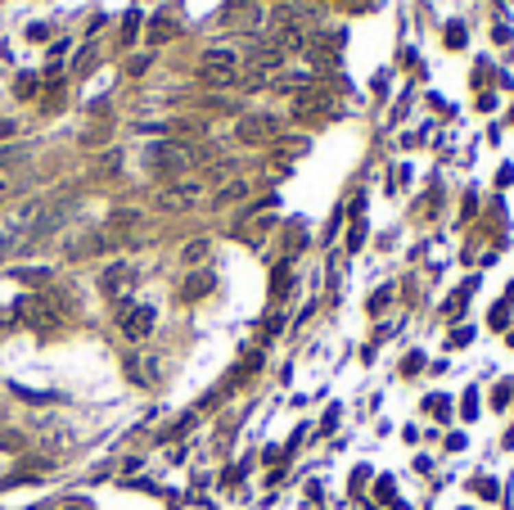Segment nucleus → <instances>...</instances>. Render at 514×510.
<instances>
[{
  "instance_id": "c85d7f7f",
  "label": "nucleus",
  "mask_w": 514,
  "mask_h": 510,
  "mask_svg": "<svg viewBox=\"0 0 514 510\" xmlns=\"http://www.w3.org/2000/svg\"><path fill=\"white\" fill-rule=\"evenodd\" d=\"M145 68H149V55H140V59H131V64H127V73H131V77H140V73H145Z\"/></svg>"
},
{
  "instance_id": "423d86ee",
  "label": "nucleus",
  "mask_w": 514,
  "mask_h": 510,
  "mask_svg": "<svg viewBox=\"0 0 514 510\" xmlns=\"http://www.w3.org/2000/svg\"><path fill=\"white\" fill-rule=\"evenodd\" d=\"M131 284H136V267H131V262H113V267L99 271V289H104L108 298H118V303H127Z\"/></svg>"
},
{
  "instance_id": "b1692460",
  "label": "nucleus",
  "mask_w": 514,
  "mask_h": 510,
  "mask_svg": "<svg viewBox=\"0 0 514 510\" xmlns=\"http://www.w3.org/2000/svg\"><path fill=\"white\" fill-rule=\"evenodd\" d=\"M461 415H465V420H474V415H478V393H474V389L465 393V411H461Z\"/></svg>"
},
{
  "instance_id": "5701e85b",
  "label": "nucleus",
  "mask_w": 514,
  "mask_h": 510,
  "mask_svg": "<svg viewBox=\"0 0 514 510\" xmlns=\"http://www.w3.org/2000/svg\"><path fill=\"white\" fill-rule=\"evenodd\" d=\"M388 298H393V289H379V293H370V312H384V307H388Z\"/></svg>"
},
{
  "instance_id": "1a4fd4ad",
  "label": "nucleus",
  "mask_w": 514,
  "mask_h": 510,
  "mask_svg": "<svg viewBox=\"0 0 514 510\" xmlns=\"http://www.w3.org/2000/svg\"><path fill=\"white\" fill-rule=\"evenodd\" d=\"M199 195H204V190H199V181H181V185H171V190H162L158 204H162V208H190Z\"/></svg>"
},
{
  "instance_id": "39448f33",
  "label": "nucleus",
  "mask_w": 514,
  "mask_h": 510,
  "mask_svg": "<svg viewBox=\"0 0 514 510\" xmlns=\"http://www.w3.org/2000/svg\"><path fill=\"white\" fill-rule=\"evenodd\" d=\"M330 113H334V99L325 95L321 86H311V82L298 90V95H293V118H298V122H307V118H330Z\"/></svg>"
},
{
  "instance_id": "4468645a",
  "label": "nucleus",
  "mask_w": 514,
  "mask_h": 510,
  "mask_svg": "<svg viewBox=\"0 0 514 510\" xmlns=\"http://www.w3.org/2000/svg\"><path fill=\"white\" fill-rule=\"evenodd\" d=\"M289 280H293L289 262H280V267H276V276H271V293H276V298H284V293H289Z\"/></svg>"
},
{
  "instance_id": "a878e982",
  "label": "nucleus",
  "mask_w": 514,
  "mask_h": 510,
  "mask_svg": "<svg viewBox=\"0 0 514 510\" xmlns=\"http://www.w3.org/2000/svg\"><path fill=\"white\" fill-rule=\"evenodd\" d=\"M469 488H474V492H482V497H496V483H492V478H474Z\"/></svg>"
},
{
  "instance_id": "ddd939ff",
  "label": "nucleus",
  "mask_w": 514,
  "mask_h": 510,
  "mask_svg": "<svg viewBox=\"0 0 514 510\" xmlns=\"http://www.w3.org/2000/svg\"><path fill=\"white\" fill-rule=\"evenodd\" d=\"M36 90H41V77H36V73H19V82H14V95H19V99H32Z\"/></svg>"
},
{
  "instance_id": "cd10ccee",
  "label": "nucleus",
  "mask_w": 514,
  "mask_h": 510,
  "mask_svg": "<svg viewBox=\"0 0 514 510\" xmlns=\"http://www.w3.org/2000/svg\"><path fill=\"white\" fill-rule=\"evenodd\" d=\"M505 316H510V303H496V307H492V326H496V330L505 326Z\"/></svg>"
},
{
  "instance_id": "0eeeda50",
  "label": "nucleus",
  "mask_w": 514,
  "mask_h": 510,
  "mask_svg": "<svg viewBox=\"0 0 514 510\" xmlns=\"http://www.w3.org/2000/svg\"><path fill=\"white\" fill-rule=\"evenodd\" d=\"M276 118H267V113H253V118H244L239 122V141L244 145H267V141H276Z\"/></svg>"
},
{
  "instance_id": "412c9836",
  "label": "nucleus",
  "mask_w": 514,
  "mask_h": 510,
  "mask_svg": "<svg viewBox=\"0 0 514 510\" xmlns=\"http://www.w3.org/2000/svg\"><path fill=\"white\" fill-rule=\"evenodd\" d=\"M19 280H27V284H45V280H50V271H41V267H23Z\"/></svg>"
},
{
  "instance_id": "f704fd0d",
  "label": "nucleus",
  "mask_w": 514,
  "mask_h": 510,
  "mask_svg": "<svg viewBox=\"0 0 514 510\" xmlns=\"http://www.w3.org/2000/svg\"><path fill=\"white\" fill-rule=\"evenodd\" d=\"M0 195H5V181H0Z\"/></svg>"
},
{
  "instance_id": "393cba45",
  "label": "nucleus",
  "mask_w": 514,
  "mask_h": 510,
  "mask_svg": "<svg viewBox=\"0 0 514 510\" xmlns=\"http://www.w3.org/2000/svg\"><path fill=\"white\" fill-rule=\"evenodd\" d=\"M361 244H365V226H361V221H356V226H352V235H347V249H361Z\"/></svg>"
},
{
  "instance_id": "6ab92c4d",
  "label": "nucleus",
  "mask_w": 514,
  "mask_h": 510,
  "mask_svg": "<svg viewBox=\"0 0 514 510\" xmlns=\"http://www.w3.org/2000/svg\"><path fill=\"white\" fill-rule=\"evenodd\" d=\"M442 36H447L451 50H461V45H465V23H447V32H442Z\"/></svg>"
},
{
  "instance_id": "4be33fe9",
  "label": "nucleus",
  "mask_w": 514,
  "mask_h": 510,
  "mask_svg": "<svg viewBox=\"0 0 514 510\" xmlns=\"http://www.w3.org/2000/svg\"><path fill=\"white\" fill-rule=\"evenodd\" d=\"M204 258H208V244H204V239H194L190 249H185V262L194 267V262H204Z\"/></svg>"
},
{
  "instance_id": "72a5a7b5",
  "label": "nucleus",
  "mask_w": 514,
  "mask_h": 510,
  "mask_svg": "<svg viewBox=\"0 0 514 510\" xmlns=\"http://www.w3.org/2000/svg\"><path fill=\"white\" fill-rule=\"evenodd\" d=\"M10 244H14V235H0V253H5V249H10Z\"/></svg>"
},
{
  "instance_id": "bb28decb",
  "label": "nucleus",
  "mask_w": 514,
  "mask_h": 510,
  "mask_svg": "<svg viewBox=\"0 0 514 510\" xmlns=\"http://www.w3.org/2000/svg\"><path fill=\"white\" fill-rule=\"evenodd\" d=\"M23 163V149H0V167H14Z\"/></svg>"
},
{
  "instance_id": "9b49d317",
  "label": "nucleus",
  "mask_w": 514,
  "mask_h": 510,
  "mask_svg": "<svg viewBox=\"0 0 514 510\" xmlns=\"http://www.w3.org/2000/svg\"><path fill=\"white\" fill-rule=\"evenodd\" d=\"M208 289H212V271H199V276H190V280H185L181 298H185V303H194V298H204Z\"/></svg>"
},
{
  "instance_id": "f257e3e1",
  "label": "nucleus",
  "mask_w": 514,
  "mask_h": 510,
  "mask_svg": "<svg viewBox=\"0 0 514 510\" xmlns=\"http://www.w3.org/2000/svg\"><path fill=\"white\" fill-rule=\"evenodd\" d=\"M73 312V293H23L14 303V321L36 335H59L64 330V316Z\"/></svg>"
},
{
  "instance_id": "473e14b6",
  "label": "nucleus",
  "mask_w": 514,
  "mask_h": 510,
  "mask_svg": "<svg viewBox=\"0 0 514 510\" xmlns=\"http://www.w3.org/2000/svg\"><path fill=\"white\" fill-rule=\"evenodd\" d=\"M14 131H19V122H10V118H0V141H10Z\"/></svg>"
},
{
  "instance_id": "dca6fc26",
  "label": "nucleus",
  "mask_w": 514,
  "mask_h": 510,
  "mask_svg": "<svg viewBox=\"0 0 514 510\" xmlns=\"http://www.w3.org/2000/svg\"><path fill=\"white\" fill-rule=\"evenodd\" d=\"M127 375H131L136 384H158V375H154V366H149V361H131V366H127Z\"/></svg>"
},
{
  "instance_id": "7c9ffc66",
  "label": "nucleus",
  "mask_w": 514,
  "mask_h": 510,
  "mask_svg": "<svg viewBox=\"0 0 514 510\" xmlns=\"http://www.w3.org/2000/svg\"><path fill=\"white\" fill-rule=\"evenodd\" d=\"M510 393H514V384H510V380H505V384H501V389H496V398H492V402H496V406H505V402H510Z\"/></svg>"
},
{
  "instance_id": "7ed1b4c3",
  "label": "nucleus",
  "mask_w": 514,
  "mask_h": 510,
  "mask_svg": "<svg viewBox=\"0 0 514 510\" xmlns=\"http://www.w3.org/2000/svg\"><path fill=\"white\" fill-rule=\"evenodd\" d=\"M190 163H194V154L181 141H162L149 149V172H158V176H181Z\"/></svg>"
},
{
  "instance_id": "aec40b11",
  "label": "nucleus",
  "mask_w": 514,
  "mask_h": 510,
  "mask_svg": "<svg viewBox=\"0 0 514 510\" xmlns=\"http://www.w3.org/2000/svg\"><path fill=\"white\" fill-rule=\"evenodd\" d=\"M136 27H140V14H127V19H122V45L136 41Z\"/></svg>"
},
{
  "instance_id": "c756f323",
  "label": "nucleus",
  "mask_w": 514,
  "mask_h": 510,
  "mask_svg": "<svg viewBox=\"0 0 514 510\" xmlns=\"http://www.w3.org/2000/svg\"><path fill=\"white\" fill-rule=\"evenodd\" d=\"M419 366H424V357H419V352H411V357L406 361H402V370H406V375H415V370Z\"/></svg>"
},
{
  "instance_id": "2f4dec72",
  "label": "nucleus",
  "mask_w": 514,
  "mask_h": 510,
  "mask_svg": "<svg viewBox=\"0 0 514 510\" xmlns=\"http://www.w3.org/2000/svg\"><path fill=\"white\" fill-rule=\"evenodd\" d=\"M474 339V330H456V335H451V348H465Z\"/></svg>"
},
{
  "instance_id": "f03ea898",
  "label": "nucleus",
  "mask_w": 514,
  "mask_h": 510,
  "mask_svg": "<svg viewBox=\"0 0 514 510\" xmlns=\"http://www.w3.org/2000/svg\"><path fill=\"white\" fill-rule=\"evenodd\" d=\"M235 73H239L235 50H208L199 59V82L204 86H235Z\"/></svg>"
},
{
  "instance_id": "f3484780",
  "label": "nucleus",
  "mask_w": 514,
  "mask_h": 510,
  "mask_svg": "<svg viewBox=\"0 0 514 510\" xmlns=\"http://www.w3.org/2000/svg\"><path fill=\"white\" fill-rule=\"evenodd\" d=\"M14 393H19L23 402H32V406H50V402H59V393H36V389H23V384Z\"/></svg>"
},
{
  "instance_id": "f8f14e48",
  "label": "nucleus",
  "mask_w": 514,
  "mask_h": 510,
  "mask_svg": "<svg viewBox=\"0 0 514 510\" xmlns=\"http://www.w3.org/2000/svg\"><path fill=\"white\" fill-rule=\"evenodd\" d=\"M474 289H478V280H465L461 289L451 293V303H447V316H461V312H465V303H469V293H474Z\"/></svg>"
},
{
  "instance_id": "6e6552de",
  "label": "nucleus",
  "mask_w": 514,
  "mask_h": 510,
  "mask_svg": "<svg viewBox=\"0 0 514 510\" xmlns=\"http://www.w3.org/2000/svg\"><path fill=\"white\" fill-rule=\"evenodd\" d=\"M339 45H343L339 32H316V36H307L311 59H321V64H334V59H339Z\"/></svg>"
},
{
  "instance_id": "a211bd4d",
  "label": "nucleus",
  "mask_w": 514,
  "mask_h": 510,
  "mask_svg": "<svg viewBox=\"0 0 514 510\" xmlns=\"http://www.w3.org/2000/svg\"><path fill=\"white\" fill-rule=\"evenodd\" d=\"M244 195H248V185H244V181H230V185L221 190V195H217V204H239Z\"/></svg>"
},
{
  "instance_id": "2eb2a0df",
  "label": "nucleus",
  "mask_w": 514,
  "mask_h": 510,
  "mask_svg": "<svg viewBox=\"0 0 514 510\" xmlns=\"http://www.w3.org/2000/svg\"><path fill=\"white\" fill-rule=\"evenodd\" d=\"M0 452H14V456H23V452H27V438H23L19 429H5V434H0Z\"/></svg>"
},
{
  "instance_id": "c9c22d12",
  "label": "nucleus",
  "mask_w": 514,
  "mask_h": 510,
  "mask_svg": "<svg viewBox=\"0 0 514 510\" xmlns=\"http://www.w3.org/2000/svg\"><path fill=\"white\" fill-rule=\"evenodd\" d=\"M0 326H5V321H0Z\"/></svg>"
},
{
  "instance_id": "9d476101",
  "label": "nucleus",
  "mask_w": 514,
  "mask_h": 510,
  "mask_svg": "<svg viewBox=\"0 0 514 510\" xmlns=\"http://www.w3.org/2000/svg\"><path fill=\"white\" fill-rule=\"evenodd\" d=\"M176 36H181V23L176 19H162L158 14V19L149 23V45H167V41H176Z\"/></svg>"
},
{
  "instance_id": "20e7f679",
  "label": "nucleus",
  "mask_w": 514,
  "mask_h": 510,
  "mask_svg": "<svg viewBox=\"0 0 514 510\" xmlns=\"http://www.w3.org/2000/svg\"><path fill=\"white\" fill-rule=\"evenodd\" d=\"M154 307H145V303H118V326H122V335L131 339V343H140V339H149L154 335Z\"/></svg>"
}]
</instances>
